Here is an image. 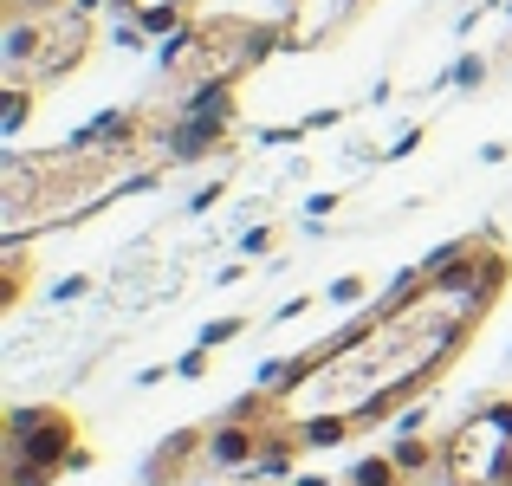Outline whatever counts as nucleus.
<instances>
[{
	"label": "nucleus",
	"mask_w": 512,
	"mask_h": 486,
	"mask_svg": "<svg viewBox=\"0 0 512 486\" xmlns=\"http://www.w3.org/2000/svg\"><path fill=\"white\" fill-rule=\"evenodd\" d=\"M506 279L512 260L487 234L441 247L422 273L402 279V292L376 318L344 331L325 357H299L266 396H253L266 428H279L299 454H312L389 422L402 402H415L448 376V363L487 324Z\"/></svg>",
	"instance_id": "obj_1"
},
{
	"label": "nucleus",
	"mask_w": 512,
	"mask_h": 486,
	"mask_svg": "<svg viewBox=\"0 0 512 486\" xmlns=\"http://www.w3.org/2000/svg\"><path fill=\"white\" fill-rule=\"evenodd\" d=\"M441 486H512V396H487L448 428Z\"/></svg>",
	"instance_id": "obj_2"
},
{
	"label": "nucleus",
	"mask_w": 512,
	"mask_h": 486,
	"mask_svg": "<svg viewBox=\"0 0 512 486\" xmlns=\"http://www.w3.org/2000/svg\"><path fill=\"white\" fill-rule=\"evenodd\" d=\"M7 486H52L59 474L85 467V441H78L72 415L39 402V409H13L7 415Z\"/></svg>",
	"instance_id": "obj_3"
},
{
	"label": "nucleus",
	"mask_w": 512,
	"mask_h": 486,
	"mask_svg": "<svg viewBox=\"0 0 512 486\" xmlns=\"http://www.w3.org/2000/svg\"><path fill=\"white\" fill-rule=\"evenodd\" d=\"M26 124V85H13L7 91V130H20Z\"/></svg>",
	"instance_id": "obj_4"
}]
</instances>
